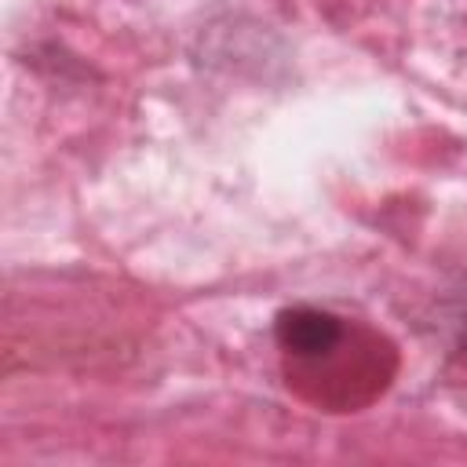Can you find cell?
<instances>
[{"instance_id":"cell-1","label":"cell","mask_w":467,"mask_h":467,"mask_svg":"<svg viewBox=\"0 0 467 467\" xmlns=\"http://www.w3.org/2000/svg\"><path fill=\"white\" fill-rule=\"evenodd\" d=\"M274 332H277V343H281L285 350L310 354V358L328 354V350L339 343V336H343L339 321H336L328 310H317V306H292V310H281Z\"/></svg>"}]
</instances>
